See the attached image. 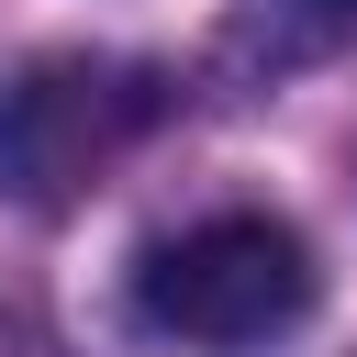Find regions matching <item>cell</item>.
<instances>
[{
	"label": "cell",
	"mask_w": 357,
	"mask_h": 357,
	"mask_svg": "<svg viewBox=\"0 0 357 357\" xmlns=\"http://www.w3.org/2000/svg\"><path fill=\"white\" fill-rule=\"evenodd\" d=\"M312 301H324V268L279 212H201L134 257V324L190 357L279 346Z\"/></svg>",
	"instance_id": "6da1fadb"
},
{
	"label": "cell",
	"mask_w": 357,
	"mask_h": 357,
	"mask_svg": "<svg viewBox=\"0 0 357 357\" xmlns=\"http://www.w3.org/2000/svg\"><path fill=\"white\" fill-rule=\"evenodd\" d=\"M167 123V78L145 56H22L0 78V201L67 212Z\"/></svg>",
	"instance_id": "7a4b0ae2"
},
{
	"label": "cell",
	"mask_w": 357,
	"mask_h": 357,
	"mask_svg": "<svg viewBox=\"0 0 357 357\" xmlns=\"http://www.w3.org/2000/svg\"><path fill=\"white\" fill-rule=\"evenodd\" d=\"M234 45H245V56H268V67L346 56V45H357V0H245Z\"/></svg>",
	"instance_id": "3957f363"
}]
</instances>
